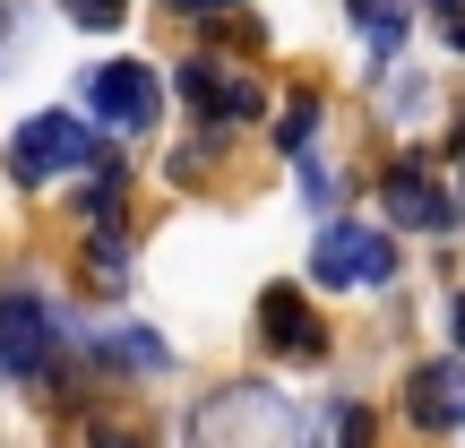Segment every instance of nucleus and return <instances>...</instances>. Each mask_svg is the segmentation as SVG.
Returning <instances> with one entry per match:
<instances>
[{
  "label": "nucleus",
  "mask_w": 465,
  "mask_h": 448,
  "mask_svg": "<svg viewBox=\"0 0 465 448\" xmlns=\"http://www.w3.org/2000/svg\"><path fill=\"white\" fill-rule=\"evenodd\" d=\"M190 448H311V432H302L293 397L242 380V388H216V397L190 414Z\"/></svg>",
  "instance_id": "obj_1"
},
{
  "label": "nucleus",
  "mask_w": 465,
  "mask_h": 448,
  "mask_svg": "<svg viewBox=\"0 0 465 448\" xmlns=\"http://www.w3.org/2000/svg\"><path fill=\"white\" fill-rule=\"evenodd\" d=\"M95 164H104V147H95V130H86L78 113H35L26 130L9 138V182H26V190L78 182V173H95Z\"/></svg>",
  "instance_id": "obj_2"
},
{
  "label": "nucleus",
  "mask_w": 465,
  "mask_h": 448,
  "mask_svg": "<svg viewBox=\"0 0 465 448\" xmlns=\"http://www.w3.org/2000/svg\"><path fill=\"white\" fill-rule=\"evenodd\" d=\"M311 276L336 284V294H353V284H388V276H397V242H388L380 224H345V216H336L311 242Z\"/></svg>",
  "instance_id": "obj_3"
},
{
  "label": "nucleus",
  "mask_w": 465,
  "mask_h": 448,
  "mask_svg": "<svg viewBox=\"0 0 465 448\" xmlns=\"http://www.w3.org/2000/svg\"><path fill=\"white\" fill-rule=\"evenodd\" d=\"M173 86H182V104H190L199 121H259V113H267V86L250 78L242 61H224V52H190Z\"/></svg>",
  "instance_id": "obj_4"
},
{
  "label": "nucleus",
  "mask_w": 465,
  "mask_h": 448,
  "mask_svg": "<svg viewBox=\"0 0 465 448\" xmlns=\"http://www.w3.org/2000/svg\"><path fill=\"white\" fill-rule=\"evenodd\" d=\"M86 113H95L104 130L138 138V130H155V113H164V86H155L147 61H104V69H86Z\"/></svg>",
  "instance_id": "obj_5"
},
{
  "label": "nucleus",
  "mask_w": 465,
  "mask_h": 448,
  "mask_svg": "<svg viewBox=\"0 0 465 448\" xmlns=\"http://www.w3.org/2000/svg\"><path fill=\"white\" fill-rule=\"evenodd\" d=\"M61 353V319H52L44 294H0V380H35V371Z\"/></svg>",
  "instance_id": "obj_6"
},
{
  "label": "nucleus",
  "mask_w": 465,
  "mask_h": 448,
  "mask_svg": "<svg viewBox=\"0 0 465 448\" xmlns=\"http://www.w3.org/2000/svg\"><path fill=\"white\" fill-rule=\"evenodd\" d=\"M259 336H267V353H284V363H319V353H328V328H319V311H311L302 284H267L259 294Z\"/></svg>",
  "instance_id": "obj_7"
},
{
  "label": "nucleus",
  "mask_w": 465,
  "mask_h": 448,
  "mask_svg": "<svg viewBox=\"0 0 465 448\" xmlns=\"http://www.w3.org/2000/svg\"><path fill=\"white\" fill-rule=\"evenodd\" d=\"M380 199H388V216L397 224H414V233H449L457 224V199L431 182V173L405 155V164H388V182H380Z\"/></svg>",
  "instance_id": "obj_8"
},
{
  "label": "nucleus",
  "mask_w": 465,
  "mask_h": 448,
  "mask_svg": "<svg viewBox=\"0 0 465 448\" xmlns=\"http://www.w3.org/2000/svg\"><path fill=\"white\" fill-rule=\"evenodd\" d=\"M405 423L414 432H457L465 423V363H422L405 380Z\"/></svg>",
  "instance_id": "obj_9"
},
{
  "label": "nucleus",
  "mask_w": 465,
  "mask_h": 448,
  "mask_svg": "<svg viewBox=\"0 0 465 448\" xmlns=\"http://www.w3.org/2000/svg\"><path fill=\"white\" fill-rule=\"evenodd\" d=\"M104 371H121V380H130V371H138V380H155V371H173V345H164V336H155V328H113V336H104Z\"/></svg>",
  "instance_id": "obj_10"
},
{
  "label": "nucleus",
  "mask_w": 465,
  "mask_h": 448,
  "mask_svg": "<svg viewBox=\"0 0 465 448\" xmlns=\"http://www.w3.org/2000/svg\"><path fill=\"white\" fill-rule=\"evenodd\" d=\"M353 17H362L371 52H397L405 44V9H397V0H353Z\"/></svg>",
  "instance_id": "obj_11"
},
{
  "label": "nucleus",
  "mask_w": 465,
  "mask_h": 448,
  "mask_svg": "<svg viewBox=\"0 0 465 448\" xmlns=\"http://www.w3.org/2000/svg\"><path fill=\"white\" fill-rule=\"evenodd\" d=\"M61 17L86 26V35H104V26H130V0H61Z\"/></svg>",
  "instance_id": "obj_12"
},
{
  "label": "nucleus",
  "mask_w": 465,
  "mask_h": 448,
  "mask_svg": "<svg viewBox=\"0 0 465 448\" xmlns=\"http://www.w3.org/2000/svg\"><path fill=\"white\" fill-rule=\"evenodd\" d=\"M311 130H319V95H302L293 113H284V130H276V147H284V155H302V147H311Z\"/></svg>",
  "instance_id": "obj_13"
},
{
  "label": "nucleus",
  "mask_w": 465,
  "mask_h": 448,
  "mask_svg": "<svg viewBox=\"0 0 465 448\" xmlns=\"http://www.w3.org/2000/svg\"><path fill=\"white\" fill-rule=\"evenodd\" d=\"M422 9L440 17V35H449V52H465V0H422Z\"/></svg>",
  "instance_id": "obj_14"
},
{
  "label": "nucleus",
  "mask_w": 465,
  "mask_h": 448,
  "mask_svg": "<svg viewBox=\"0 0 465 448\" xmlns=\"http://www.w3.org/2000/svg\"><path fill=\"white\" fill-rule=\"evenodd\" d=\"M86 448H138V432H121V423H86Z\"/></svg>",
  "instance_id": "obj_15"
},
{
  "label": "nucleus",
  "mask_w": 465,
  "mask_h": 448,
  "mask_svg": "<svg viewBox=\"0 0 465 448\" xmlns=\"http://www.w3.org/2000/svg\"><path fill=\"white\" fill-rule=\"evenodd\" d=\"M190 17H216V9H242V0H182Z\"/></svg>",
  "instance_id": "obj_16"
},
{
  "label": "nucleus",
  "mask_w": 465,
  "mask_h": 448,
  "mask_svg": "<svg viewBox=\"0 0 465 448\" xmlns=\"http://www.w3.org/2000/svg\"><path fill=\"white\" fill-rule=\"evenodd\" d=\"M0 44H9V0H0Z\"/></svg>",
  "instance_id": "obj_17"
}]
</instances>
